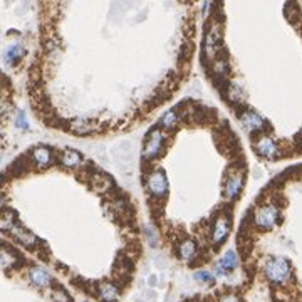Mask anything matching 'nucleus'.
<instances>
[{"label": "nucleus", "instance_id": "f257e3e1", "mask_svg": "<svg viewBox=\"0 0 302 302\" xmlns=\"http://www.w3.org/2000/svg\"><path fill=\"white\" fill-rule=\"evenodd\" d=\"M264 271L271 282L282 284L291 277V264H289V260L284 257H274L271 260H267Z\"/></svg>", "mask_w": 302, "mask_h": 302}, {"label": "nucleus", "instance_id": "f03ea898", "mask_svg": "<svg viewBox=\"0 0 302 302\" xmlns=\"http://www.w3.org/2000/svg\"><path fill=\"white\" fill-rule=\"evenodd\" d=\"M163 150V133L159 128H154L148 133V140H146L145 150H143V159H153L158 156Z\"/></svg>", "mask_w": 302, "mask_h": 302}, {"label": "nucleus", "instance_id": "7ed1b4c3", "mask_svg": "<svg viewBox=\"0 0 302 302\" xmlns=\"http://www.w3.org/2000/svg\"><path fill=\"white\" fill-rule=\"evenodd\" d=\"M277 217H279V212L274 205H264L260 207L257 212H255V225L260 227L262 230H269V228L274 227V223L277 222Z\"/></svg>", "mask_w": 302, "mask_h": 302}, {"label": "nucleus", "instance_id": "20e7f679", "mask_svg": "<svg viewBox=\"0 0 302 302\" xmlns=\"http://www.w3.org/2000/svg\"><path fill=\"white\" fill-rule=\"evenodd\" d=\"M148 190L154 196H163L168 190V181L163 170H156L148 175Z\"/></svg>", "mask_w": 302, "mask_h": 302}, {"label": "nucleus", "instance_id": "39448f33", "mask_svg": "<svg viewBox=\"0 0 302 302\" xmlns=\"http://www.w3.org/2000/svg\"><path fill=\"white\" fill-rule=\"evenodd\" d=\"M242 186H244V173L242 171L232 173L225 183V196L228 200H233L240 193Z\"/></svg>", "mask_w": 302, "mask_h": 302}, {"label": "nucleus", "instance_id": "423d86ee", "mask_svg": "<svg viewBox=\"0 0 302 302\" xmlns=\"http://www.w3.org/2000/svg\"><path fill=\"white\" fill-rule=\"evenodd\" d=\"M228 230H230V220H228L227 217H218L217 222H215V225H213V230H212L213 244L217 247L220 245L222 242L227 239Z\"/></svg>", "mask_w": 302, "mask_h": 302}, {"label": "nucleus", "instance_id": "0eeeda50", "mask_svg": "<svg viewBox=\"0 0 302 302\" xmlns=\"http://www.w3.org/2000/svg\"><path fill=\"white\" fill-rule=\"evenodd\" d=\"M240 120L250 131H262L264 128H267V123L255 111H244V114H240Z\"/></svg>", "mask_w": 302, "mask_h": 302}, {"label": "nucleus", "instance_id": "6e6552de", "mask_svg": "<svg viewBox=\"0 0 302 302\" xmlns=\"http://www.w3.org/2000/svg\"><path fill=\"white\" fill-rule=\"evenodd\" d=\"M255 151L265 158H276L277 153H279L274 140H271L269 136H262V138H259V141L255 143Z\"/></svg>", "mask_w": 302, "mask_h": 302}, {"label": "nucleus", "instance_id": "1a4fd4ad", "mask_svg": "<svg viewBox=\"0 0 302 302\" xmlns=\"http://www.w3.org/2000/svg\"><path fill=\"white\" fill-rule=\"evenodd\" d=\"M98 294L104 302H118L120 301V291L111 282H101L98 286Z\"/></svg>", "mask_w": 302, "mask_h": 302}, {"label": "nucleus", "instance_id": "9d476101", "mask_svg": "<svg viewBox=\"0 0 302 302\" xmlns=\"http://www.w3.org/2000/svg\"><path fill=\"white\" fill-rule=\"evenodd\" d=\"M61 163L67 168H76L77 164L82 163V156L76 150H64V153L61 154Z\"/></svg>", "mask_w": 302, "mask_h": 302}, {"label": "nucleus", "instance_id": "9b49d317", "mask_svg": "<svg viewBox=\"0 0 302 302\" xmlns=\"http://www.w3.org/2000/svg\"><path fill=\"white\" fill-rule=\"evenodd\" d=\"M29 279H30V282L37 287H45L50 282V276L47 274V271H44V269H40V267L32 269L29 272Z\"/></svg>", "mask_w": 302, "mask_h": 302}, {"label": "nucleus", "instance_id": "f8f14e48", "mask_svg": "<svg viewBox=\"0 0 302 302\" xmlns=\"http://www.w3.org/2000/svg\"><path fill=\"white\" fill-rule=\"evenodd\" d=\"M32 158H34V161L39 164V166H49L50 161H52V153H50L49 148H45V146H39V148L34 150V153H32Z\"/></svg>", "mask_w": 302, "mask_h": 302}, {"label": "nucleus", "instance_id": "ddd939ff", "mask_svg": "<svg viewBox=\"0 0 302 302\" xmlns=\"http://www.w3.org/2000/svg\"><path fill=\"white\" fill-rule=\"evenodd\" d=\"M22 56H24V47H22L20 44H12L5 49L3 59H5L7 64H15Z\"/></svg>", "mask_w": 302, "mask_h": 302}, {"label": "nucleus", "instance_id": "4468645a", "mask_svg": "<svg viewBox=\"0 0 302 302\" xmlns=\"http://www.w3.org/2000/svg\"><path fill=\"white\" fill-rule=\"evenodd\" d=\"M13 235L17 237V240L24 245H34V242H37L34 233H30L29 230H24V228H15V225L12 227Z\"/></svg>", "mask_w": 302, "mask_h": 302}, {"label": "nucleus", "instance_id": "2eb2a0df", "mask_svg": "<svg viewBox=\"0 0 302 302\" xmlns=\"http://www.w3.org/2000/svg\"><path fill=\"white\" fill-rule=\"evenodd\" d=\"M218 264L225 269V272H230L233 269H237V265H239V257H237V254L233 250H228Z\"/></svg>", "mask_w": 302, "mask_h": 302}, {"label": "nucleus", "instance_id": "dca6fc26", "mask_svg": "<svg viewBox=\"0 0 302 302\" xmlns=\"http://www.w3.org/2000/svg\"><path fill=\"white\" fill-rule=\"evenodd\" d=\"M178 254L181 260H190L195 255V244L191 240H183L178 247Z\"/></svg>", "mask_w": 302, "mask_h": 302}, {"label": "nucleus", "instance_id": "f3484780", "mask_svg": "<svg viewBox=\"0 0 302 302\" xmlns=\"http://www.w3.org/2000/svg\"><path fill=\"white\" fill-rule=\"evenodd\" d=\"M93 125L84 120H76L74 123H71V130L77 133V135H86V133H91L93 131Z\"/></svg>", "mask_w": 302, "mask_h": 302}, {"label": "nucleus", "instance_id": "a211bd4d", "mask_svg": "<svg viewBox=\"0 0 302 302\" xmlns=\"http://www.w3.org/2000/svg\"><path fill=\"white\" fill-rule=\"evenodd\" d=\"M161 126L163 128H175L176 123H178V113L175 111V109H170V111H166L161 116Z\"/></svg>", "mask_w": 302, "mask_h": 302}, {"label": "nucleus", "instance_id": "6ab92c4d", "mask_svg": "<svg viewBox=\"0 0 302 302\" xmlns=\"http://www.w3.org/2000/svg\"><path fill=\"white\" fill-rule=\"evenodd\" d=\"M195 279L198 282H205V284H212L213 282V276L207 271H198L195 274Z\"/></svg>", "mask_w": 302, "mask_h": 302}, {"label": "nucleus", "instance_id": "aec40b11", "mask_svg": "<svg viewBox=\"0 0 302 302\" xmlns=\"http://www.w3.org/2000/svg\"><path fill=\"white\" fill-rule=\"evenodd\" d=\"M146 237H148L150 244H151V245H153V247H156V245H158V239H156V233H154V230H153V228L146 227Z\"/></svg>", "mask_w": 302, "mask_h": 302}, {"label": "nucleus", "instance_id": "412c9836", "mask_svg": "<svg viewBox=\"0 0 302 302\" xmlns=\"http://www.w3.org/2000/svg\"><path fill=\"white\" fill-rule=\"evenodd\" d=\"M54 302H69V296L64 291H56L54 292Z\"/></svg>", "mask_w": 302, "mask_h": 302}, {"label": "nucleus", "instance_id": "4be33fe9", "mask_svg": "<svg viewBox=\"0 0 302 302\" xmlns=\"http://www.w3.org/2000/svg\"><path fill=\"white\" fill-rule=\"evenodd\" d=\"M15 125L19 126V128H29V125L25 123V120H24V113H19V116H17V120H15Z\"/></svg>", "mask_w": 302, "mask_h": 302}, {"label": "nucleus", "instance_id": "5701e85b", "mask_svg": "<svg viewBox=\"0 0 302 302\" xmlns=\"http://www.w3.org/2000/svg\"><path fill=\"white\" fill-rule=\"evenodd\" d=\"M220 302H240V301H239V297H237V296H230V294H228L225 297H222Z\"/></svg>", "mask_w": 302, "mask_h": 302}, {"label": "nucleus", "instance_id": "b1692460", "mask_svg": "<svg viewBox=\"0 0 302 302\" xmlns=\"http://www.w3.org/2000/svg\"><path fill=\"white\" fill-rule=\"evenodd\" d=\"M150 286H156V276H151L150 277Z\"/></svg>", "mask_w": 302, "mask_h": 302}, {"label": "nucleus", "instance_id": "393cba45", "mask_svg": "<svg viewBox=\"0 0 302 302\" xmlns=\"http://www.w3.org/2000/svg\"><path fill=\"white\" fill-rule=\"evenodd\" d=\"M82 302H89V301H82Z\"/></svg>", "mask_w": 302, "mask_h": 302}]
</instances>
